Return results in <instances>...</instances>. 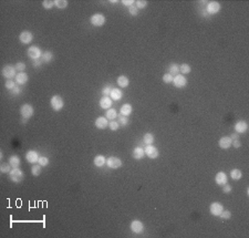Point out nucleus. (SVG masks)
Instances as JSON below:
<instances>
[{
    "instance_id": "nucleus-28",
    "label": "nucleus",
    "mask_w": 249,
    "mask_h": 238,
    "mask_svg": "<svg viewBox=\"0 0 249 238\" xmlns=\"http://www.w3.org/2000/svg\"><path fill=\"white\" fill-rule=\"evenodd\" d=\"M230 176H231L233 180H240V178L243 177V173H241V170H240L234 168V170H231V172H230Z\"/></svg>"
},
{
    "instance_id": "nucleus-3",
    "label": "nucleus",
    "mask_w": 249,
    "mask_h": 238,
    "mask_svg": "<svg viewBox=\"0 0 249 238\" xmlns=\"http://www.w3.org/2000/svg\"><path fill=\"white\" fill-rule=\"evenodd\" d=\"M50 103H51V107L54 110V111H60V110H62L63 106H64V101H63V99H62L61 97H59V95L52 97Z\"/></svg>"
},
{
    "instance_id": "nucleus-2",
    "label": "nucleus",
    "mask_w": 249,
    "mask_h": 238,
    "mask_svg": "<svg viewBox=\"0 0 249 238\" xmlns=\"http://www.w3.org/2000/svg\"><path fill=\"white\" fill-rule=\"evenodd\" d=\"M16 67H13L11 64H7L2 68V75L6 78L7 80H11L12 78H16Z\"/></svg>"
},
{
    "instance_id": "nucleus-4",
    "label": "nucleus",
    "mask_w": 249,
    "mask_h": 238,
    "mask_svg": "<svg viewBox=\"0 0 249 238\" xmlns=\"http://www.w3.org/2000/svg\"><path fill=\"white\" fill-rule=\"evenodd\" d=\"M90 21L94 27H102L105 23V17L102 13H95L91 17Z\"/></svg>"
},
{
    "instance_id": "nucleus-15",
    "label": "nucleus",
    "mask_w": 249,
    "mask_h": 238,
    "mask_svg": "<svg viewBox=\"0 0 249 238\" xmlns=\"http://www.w3.org/2000/svg\"><path fill=\"white\" fill-rule=\"evenodd\" d=\"M215 182L217 183V185L224 186L227 183V175L224 172H218L215 176Z\"/></svg>"
},
{
    "instance_id": "nucleus-9",
    "label": "nucleus",
    "mask_w": 249,
    "mask_h": 238,
    "mask_svg": "<svg viewBox=\"0 0 249 238\" xmlns=\"http://www.w3.org/2000/svg\"><path fill=\"white\" fill-rule=\"evenodd\" d=\"M224 210V206L223 204L218 203V202H215V203L210 204L209 207V212L211 215L214 216H219L221 214V212Z\"/></svg>"
},
{
    "instance_id": "nucleus-43",
    "label": "nucleus",
    "mask_w": 249,
    "mask_h": 238,
    "mask_svg": "<svg viewBox=\"0 0 249 238\" xmlns=\"http://www.w3.org/2000/svg\"><path fill=\"white\" fill-rule=\"evenodd\" d=\"M112 89H113V88L111 87V85H106V87H104L103 90H102V93H103L104 97H109V95L111 94Z\"/></svg>"
},
{
    "instance_id": "nucleus-41",
    "label": "nucleus",
    "mask_w": 249,
    "mask_h": 238,
    "mask_svg": "<svg viewBox=\"0 0 249 238\" xmlns=\"http://www.w3.org/2000/svg\"><path fill=\"white\" fill-rule=\"evenodd\" d=\"M5 87H6V89H8V90H13L17 85L12 80H7L6 84H5Z\"/></svg>"
},
{
    "instance_id": "nucleus-39",
    "label": "nucleus",
    "mask_w": 249,
    "mask_h": 238,
    "mask_svg": "<svg viewBox=\"0 0 249 238\" xmlns=\"http://www.w3.org/2000/svg\"><path fill=\"white\" fill-rule=\"evenodd\" d=\"M38 164L41 165V166H47L49 164V158L45 157V156H40L39 160H38Z\"/></svg>"
},
{
    "instance_id": "nucleus-13",
    "label": "nucleus",
    "mask_w": 249,
    "mask_h": 238,
    "mask_svg": "<svg viewBox=\"0 0 249 238\" xmlns=\"http://www.w3.org/2000/svg\"><path fill=\"white\" fill-rule=\"evenodd\" d=\"M220 10V5L217 1H210L207 5V12L210 15H215Z\"/></svg>"
},
{
    "instance_id": "nucleus-34",
    "label": "nucleus",
    "mask_w": 249,
    "mask_h": 238,
    "mask_svg": "<svg viewBox=\"0 0 249 238\" xmlns=\"http://www.w3.org/2000/svg\"><path fill=\"white\" fill-rule=\"evenodd\" d=\"M54 5L59 9H64L68 7V1L67 0H54Z\"/></svg>"
},
{
    "instance_id": "nucleus-36",
    "label": "nucleus",
    "mask_w": 249,
    "mask_h": 238,
    "mask_svg": "<svg viewBox=\"0 0 249 238\" xmlns=\"http://www.w3.org/2000/svg\"><path fill=\"white\" fill-rule=\"evenodd\" d=\"M117 123L120 124V125H127V123H129V119H127V116H124V115H120L119 116V120H117Z\"/></svg>"
},
{
    "instance_id": "nucleus-51",
    "label": "nucleus",
    "mask_w": 249,
    "mask_h": 238,
    "mask_svg": "<svg viewBox=\"0 0 249 238\" xmlns=\"http://www.w3.org/2000/svg\"><path fill=\"white\" fill-rule=\"evenodd\" d=\"M41 63H42V61H40V59L39 60H34V61H33V67H40V65H41Z\"/></svg>"
},
{
    "instance_id": "nucleus-45",
    "label": "nucleus",
    "mask_w": 249,
    "mask_h": 238,
    "mask_svg": "<svg viewBox=\"0 0 249 238\" xmlns=\"http://www.w3.org/2000/svg\"><path fill=\"white\" fill-rule=\"evenodd\" d=\"M15 67H16V69L19 71V72H25V70H26V64H25L23 62H18Z\"/></svg>"
},
{
    "instance_id": "nucleus-33",
    "label": "nucleus",
    "mask_w": 249,
    "mask_h": 238,
    "mask_svg": "<svg viewBox=\"0 0 249 238\" xmlns=\"http://www.w3.org/2000/svg\"><path fill=\"white\" fill-rule=\"evenodd\" d=\"M41 165L39 164H34L32 166V168H31V173H32L33 176H39L40 174H41L42 170H41Z\"/></svg>"
},
{
    "instance_id": "nucleus-47",
    "label": "nucleus",
    "mask_w": 249,
    "mask_h": 238,
    "mask_svg": "<svg viewBox=\"0 0 249 238\" xmlns=\"http://www.w3.org/2000/svg\"><path fill=\"white\" fill-rule=\"evenodd\" d=\"M231 190H233V188H231V186H230V185H228V184H225V185H224V187H223V192L224 193H226V194H228V193H230V192H231Z\"/></svg>"
},
{
    "instance_id": "nucleus-18",
    "label": "nucleus",
    "mask_w": 249,
    "mask_h": 238,
    "mask_svg": "<svg viewBox=\"0 0 249 238\" xmlns=\"http://www.w3.org/2000/svg\"><path fill=\"white\" fill-rule=\"evenodd\" d=\"M231 138L229 136H223V137L219 140V146L224 150H227L231 146Z\"/></svg>"
},
{
    "instance_id": "nucleus-26",
    "label": "nucleus",
    "mask_w": 249,
    "mask_h": 238,
    "mask_svg": "<svg viewBox=\"0 0 249 238\" xmlns=\"http://www.w3.org/2000/svg\"><path fill=\"white\" fill-rule=\"evenodd\" d=\"M117 84H119L121 88H126L129 87V79H127V77H125V75H120V77L117 78Z\"/></svg>"
},
{
    "instance_id": "nucleus-23",
    "label": "nucleus",
    "mask_w": 249,
    "mask_h": 238,
    "mask_svg": "<svg viewBox=\"0 0 249 238\" xmlns=\"http://www.w3.org/2000/svg\"><path fill=\"white\" fill-rule=\"evenodd\" d=\"M104 164H106V158L103 155H97L94 158V165L97 167H102Z\"/></svg>"
},
{
    "instance_id": "nucleus-12",
    "label": "nucleus",
    "mask_w": 249,
    "mask_h": 238,
    "mask_svg": "<svg viewBox=\"0 0 249 238\" xmlns=\"http://www.w3.org/2000/svg\"><path fill=\"white\" fill-rule=\"evenodd\" d=\"M19 40L23 45H28L33 40V35L30 31H22L19 35Z\"/></svg>"
},
{
    "instance_id": "nucleus-40",
    "label": "nucleus",
    "mask_w": 249,
    "mask_h": 238,
    "mask_svg": "<svg viewBox=\"0 0 249 238\" xmlns=\"http://www.w3.org/2000/svg\"><path fill=\"white\" fill-rule=\"evenodd\" d=\"M173 80H174V77L172 75V74L169 73H166L163 75V81L165 82V83H172L173 82Z\"/></svg>"
},
{
    "instance_id": "nucleus-52",
    "label": "nucleus",
    "mask_w": 249,
    "mask_h": 238,
    "mask_svg": "<svg viewBox=\"0 0 249 238\" xmlns=\"http://www.w3.org/2000/svg\"><path fill=\"white\" fill-rule=\"evenodd\" d=\"M230 138H231V141H234V140H238V133H234V134H231Z\"/></svg>"
},
{
    "instance_id": "nucleus-44",
    "label": "nucleus",
    "mask_w": 249,
    "mask_h": 238,
    "mask_svg": "<svg viewBox=\"0 0 249 238\" xmlns=\"http://www.w3.org/2000/svg\"><path fill=\"white\" fill-rule=\"evenodd\" d=\"M220 217H221V218L223 219H229L230 217H231V213L229 212V210H225V209H224L223 212H221V214H220Z\"/></svg>"
},
{
    "instance_id": "nucleus-8",
    "label": "nucleus",
    "mask_w": 249,
    "mask_h": 238,
    "mask_svg": "<svg viewBox=\"0 0 249 238\" xmlns=\"http://www.w3.org/2000/svg\"><path fill=\"white\" fill-rule=\"evenodd\" d=\"M145 155L147 156V157L152 158V160H155V158L159 157V150L155 147V146H153V145H147L145 147Z\"/></svg>"
},
{
    "instance_id": "nucleus-5",
    "label": "nucleus",
    "mask_w": 249,
    "mask_h": 238,
    "mask_svg": "<svg viewBox=\"0 0 249 238\" xmlns=\"http://www.w3.org/2000/svg\"><path fill=\"white\" fill-rule=\"evenodd\" d=\"M34 110L30 104H23L20 109V114L23 116V119H30L33 115Z\"/></svg>"
},
{
    "instance_id": "nucleus-1",
    "label": "nucleus",
    "mask_w": 249,
    "mask_h": 238,
    "mask_svg": "<svg viewBox=\"0 0 249 238\" xmlns=\"http://www.w3.org/2000/svg\"><path fill=\"white\" fill-rule=\"evenodd\" d=\"M23 178H25V175H23V172L19 168H12L10 170L9 173V180H12L13 183H20L22 182Z\"/></svg>"
},
{
    "instance_id": "nucleus-31",
    "label": "nucleus",
    "mask_w": 249,
    "mask_h": 238,
    "mask_svg": "<svg viewBox=\"0 0 249 238\" xmlns=\"http://www.w3.org/2000/svg\"><path fill=\"white\" fill-rule=\"evenodd\" d=\"M117 117L116 110L114 109H109L106 111V119L107 120H115Z\"/></svg>"
},
{
    "instance_id": "nucleus-27",
    "label": "nucleus",
    "mask_w": 249,
    "mask_h": 238,
    "mask_svg": "<svg viewBox=\"0 0 249 238\" xmlns=\"http://www.w3.org/2000/svg\"><path fill=\"white\" fill-rule=\"evenodd\" d=\"M168 71H169V74H172L173 77L177 75V74H179V65L176 64V63H172L168 67Z\"/></svg>"
},
{
    "instance_id": "nucleus-37",
    "label": "nucleus",
    "mask_w": 249,
    "mask_h": 238,
    "mask_svg": "<svg viewBox=\"0 0 249 238\" xmlns=\"http://www.w3.org/2000/svg\"><path fill=\"white\" fill-rule=\"evenodd\" d=\"M135 6L137 9H144L147 6V1L146 0H137L135 2Z\"/></svg>"
},
{
    "instance_id": "nucleus-30",
    "label": "nucleus",
    "mask_w": 249,
    "mask_h": 238,
    "mask_svg": "<svg viewBox=\"0 0 249 238\" xmlns=\"http://www.w3.org/2000/svg\"><path fill=\"white\" fill-rule=\"evenodd\" d=\"M191 71H192L191 65L187 64V63H183V64L179 65V72H181V73L188 74V73H191Z\"/></svg>"
},
{
    "instance_id": "nucleus-49",
    "label": "nucleus",
    "mask_w": 249,
    "mask_h": 238,
    "mask_svg": "<svg viewBox=\"0 0 249 238\" xmlns=\"http://www.w3.org/2000/svg\"><path fill=\"white\" fill-rule=\"evenodd\" d=\"M231 145H233L234 147L238 148V147H240V146H241V143H240L239 140H234V141L231 142Z\"/></svg>"
},
{
    "instance_id": "nucleus-19",
    "label": "nucleus",
    "mask_w": 249,
    "mask_h": 238,
    "mask_svg": "<svg viewBox=\"0 0 249 238\" xmlns=\"http://www.w3.org/2000/svg\"><path fill=\"white\" fill-rule=\"evenodd\" d=\"M112 99L109 97H103L102 99L100 100V106L102 107V109L104 110H109L111 109V106H112Z\"/></svg>"
},
{
    "instance_id": "nucleus-21",
    "label": "nucleus",
    "mask_w": 249,
    "mask_h": 238,
    "mask_svg": "<svg viewBox=\"0 0 249 238\" xmlns=\"http://www.w3.org/2000/svg\"><path fill=\"white\" fill-rule=\"evenodd\" d=\"M107 124H109V122H107L106 117L101 116V117H97V119L95 120V126H97V129H100V130L105 129V127L107 126Z\"/></svg>"
},
{
    "instance_id": "nucleus-32",
    "label": "nucleus",
    "mask_w": 249,
    "mask_h": 238,
    "mask_svg": "<svg viewBox=\"0 0 249 238\" xmlns=\"http://www.w3.org/2000/svg\"><path fill=\"white\" fill-rule=\"evenodd\" d=\"M52 59H53V53L51 51H45L43 55H42V60L48 63V62H51Z\"/></svg>"
},
{
    "instance_id": "nucleus-10",
    "label": "nucleus",
    "mask_w": 249,
    "mask_h": 238,
    "mask_svg": "<svg viewBox=\"0 0 249 238\" xmlns=\"http://www.w3.org/2000/svg\"><path fill=\"white\" fill-rule=\"evenodd\" d=\"M173 83H174V85L176 88H178V89H182V88H184L185 85L187 84V80H186V78H185L184 75L177 74V75H175V77H174Z\"/></svg>"
},
{
    "instance_id": "nucleus-38",
    "label": "nucleus",
    "mask_w": 249,
    "mask_h": 238,
    "mask_svg": "<svg viewBox=\"0 0 249 238\" xmlns=\"http://www.w3.org/2000/svg\"><path fill=\"white\" fill-rule=\"evenodd\" d=\"M42 6H43L44 9H51L52 7L55 6V5H54V1H51V0H44V1L42 2Z\"/></svg>"
},
{
    "instance_id": "nucleus-7",
    "label": "nucleus",
    "mask_w": 249,
    "mask_h": 238,
    "mask_svg": "<svg viewBox=\"0 0 249 238\" xmlns=\"http://www.w3.org/2000/svg\"><path fill=\"white\" fill-rule=\"evenodd\" d=\"M106 164L107 166L112 170H116V168H120L122 166V161H121L119 157H115V156H111L106 160Z\"/></svg>"
},
{
    "instance_id": "nucleus-14",
    "label": "nucleus",
    "mask_w": 249,
    "mask_h": 238,
    "mask_svg": "<svg viewBox=\"0 0 249 238\" xmlns=\"http://www.w3.org/2000/svg\"><path fill=\"white\" fill-rule=\"evenodd\" d=\"M39 154H38V152L36 151H29L27 152L26 154V160L29 163H31V164H33V163H37L38 162V160H39Z\"/></svg>"
},
{
    "instance_id": "nucleus-16",
    "label": "nucleus",
    "mask_w": 249,
    "mask_h": 238,
    "mask_svg": "<svg viewBox=\"0 0 249 238\" xmlns=\"http://www.w3.org/2000/svg\"><path fill=\"white\" fill-rule=\"evenodd\" d=\"M247 130H248V124H247L245 121H239V122L236 123V125H235V131H236V133H238V134H243V133L247 132Z\"/></svg>"
},
{
    "instance_id": "nucleus-20",
    "label": "nucleus",
    "mask_w": 249,
    "mask_h": 238,
    "mask_svg": "<svg viewBox=\"0 0 249 238\" xmlns=\"http://www.w3.org/2000/svg\"><path fill=\"white\" fill-rule=\"evenodd\" d=\"M110 97H111V99L114 101H120L121 99H122V97H123V93H122V91H121L120 89L113 88L112 91H111Z\"/></svg>"
},
{
    "instance_id": "nucleus-50",
    "label": "nucleus",
    "mask_w": 249,
    "mask_h": 238,
    "mask_svg": "<svg viewBox=\"0 0 249 238\" xmlns=\"http://www.w3.org/2000/svg\"><path fill=\"white\" fill-rule=\"evenodd\" d=\"M11 91H12L13 95H18V94L21 93V89H20L19 87H16L15 89H13V90H11Z\"/></svg>"
},
{
    "instance_id": "nucleus-42",
    "label": "nucleus",
    "mask_w": 249,
    "mask_h": 238,
    "mask_svg": "<svg viewBox=\"0 0 249 238\" xmlns=\"http://www.w3.org/2000/svg\"><path fill=\"white\" fill-rule=\"evenodd\" d=\"M109 126H110V129L112 130V131H116V130H119V127H120V124L117 123V121H111V122L109 123Z\"/></svg>"
},
{
    "instance_id": "nucleus-53",
    "label": "nucleus",
    "mask_w": 249,
    "mask_h": 238,
    "mask_svg": "<svg viewBox=\"0 0 249 238\" xmlns=\"http://www.w3.org/2000/svg\"><path fill=\"white\" fill-rule=\"evenodd\" d=\"M111 2L112 3H117V0H111Z\"/></svg>"
},
{
    "instance_id": "nucleus-46",
    "label": "nucleus",
    "mask_w": 249,
    "mask_h": 238,
    "mask_svg": "<svg viewBox=\"0 0 249 238\" xmlns=\"http://www.w3.org/2000/svg\"><path fill=\"white\" fill-rule=\"evenodd\" d=\"M129 13H131L132 16H137V15H139V9L136 8L135 5H133V6L129 7Z\"/></svg>"
},
{
    "instance_id": "nucleus-25",
    "label": "nucleus",
    "mask_w": 249,
    "mask_h": 238,
    "mask_svg": "<svg viewBox=\"0 0 249 238\" xmlns=\"http://www.w3.org/2000/svg\"><path fill=\"white\" fill-rule=\"evenodd\" d=\"M9 164L11 165L12 168H19L20 166V158L17 155H12L9 158Z\"/></svg>"
},
{
    "instance_id": "nucleus-29",
    "label": "nucleus",
    "mask_w": 249,
    "mask_h": 238,
    "mask_svg": "<svg viewBox=\"0 0 249 238\" xmlns=\"http://www.w3.org/2000/svg\"><path fill=\"white\" fill-rule=\"evenodd\" d=\"M143 141L146 145H152L154 143V135L151 134V133H146L144 137H143Z\"/></svg>"
},
{
    "instance_id": "nucleus-6",
    "label": "nucleus",
    "mask_w": 249,
    "mask_h": 238,
    "mask_svg": "<svg viewBox=\"0 0 249 238\" xmlns=\"http://www.w3.org/2000/svg\"><path fill=\"white\" fill-rule=\"evenodd\" d=\"M28 57L30 59H32L33 61L34 60H39L40 57H41V50H40L39 47L37 45H32L28 49Z\"/></svg>"
},
{
    "instance_id": "nucleus-22",
    "label": "nucleus",
    "mask_w": 249,
    "mask_h": 238,
    "mask_svg": "<svg viewBox=\"0 0 249 238\" xmlns=\"http://www.w3.org/2000/svg\"><path fill=\"white\" fill-rule=\"evenodd\" d=\"M145 156V151L142 147H135L133 151V157L135 160H142Z\"/></svg>"
},
{
    "instance_id": "nucleus-11",
    "label": "nucleus",
    "mask_w": 249,
    "mask_h": 238,
    "mask_svg": "<svg viewBox=\"0 0 249 238\" xmlns=\"http://www.w3.org/2000/svg\"><path fill=\"white\" fill-rule=\"evenodd\" d=\"M131 230H132L134 234H141V233H143V230H144V225H143V223L141 222V220H133L132 223H131Z\"/></svg>"
},
{
    "instance_id": "nucleus-48",
    "label": "nucleus",
    "mask_w": 249,
    "mask_h": 238,
    "mask_svg": "<svg viewBox=\"0 0 249 238\" xmlns=\"http://www.w3.org/2000/svg\"><path fill=\"white\" fill-rule=\"evenodd\" d=\"M122 3H123L124 6L125 7H131V6H133V5H134V1H133V0H123V1H122Z\"/></svg>"
},
{
    "instance_id": "nucleus-35",
    "label": "nucleus",
    "mask_w": 249,
    "mask_h": 238,
    "mask_svg": "<svg viewBox=\"0 0 249 238\" xmlns=\"http://www.w3.org/2000/svg\"><path fill=\"white\" fill-rule=\"evenodd\" d=\"M10 168H11V165L9 163H2L1 166H0V170L1 173H10Z\"/></svg>"
},
{
    "instance_id": "nucleus-24",
    "label": "nucleus",
    "mask_w": 249,
    "mask_h": 238,
    "mask_svg": "<svg viewBox=\"0 0 249 238\" xmlns=\"http://www.w3.org/2000/svg\"><path fill=\"white\" fill-rule=\"evenodd\" d=\"M133 109H132V105L131 104H124V105H122V107H121L120 112H121V115H124V116H129L131 113H132Z\"/></svg>"
},
{
    "instance_id": "nucleus-17",
    "label": "nucleus",
    "mask_w": 249,
    "mask_h": 238,
    "mask_svg": "<svg viewBox=\"0 0 249 238\" xmlns=\"http://www.w3.org/2000/svg\"><path fill=\"white\" fill-rule=\"evenodd\" d=\"M16 83L19 84V85H22V84L27 83L28 82V74L26 73V72H19V73H17L16 75Z\"/></svg>"
}]
</instances>
